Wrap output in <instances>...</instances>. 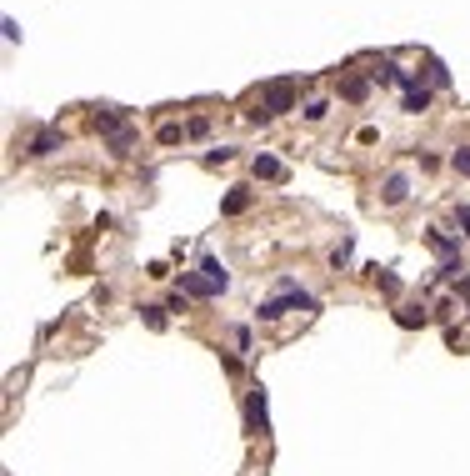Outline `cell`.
<instances>
[{"label": "cell", "instance_id": "cell-1", "mask_svg": "<svg viewBox=\"0 0 470 476\" xmlns=\"http://www.w3.org/2000/svg\"><path fill=\"white\" fill-rule=\"evenodd\" d=\"M260 111H265V116L296 111V81H270V85L260 90Z\"/></svg>", "mask_w": 470, "mask_h": 476}, {"label": "cell", "instance_id": "cell-2", "mask_svg": "<svg viewBox=\"0 0 470 476\" xmlns=\"http://www.w3.org/2000/svg\"><path fill=\"white\" fill-rule=\"evenodd\" d=\"M246 427H251V432H260V436L270 432V411H265V391H260V386L246 396Z\"/></svg>", "mask_w": 470, "mask_h": 476}, {"label": "cell", "instance_id": "cell-3", "mask_svg": "<svg viewBox=\"0 0 470 476\" xmlns=\"http://www.w3.org/2000/svg\"><path fill=\"white\" fill-rule=\"evenodd\" d=\"M61 145H66V131H61V126H45V131L30 141V155H55Z\"/></svg>", "mask_w": 470, "mask_h": 476}, {"label": "cell", "instance_id": "cell-4", "mask_svg": "<svg viewBox=\"0 0 470 476\" xmlns=\"http://www.w3.org/2000/svg\"><path fill=\"white\" fill-rule=\"evenodd\" d=\"M405 196H410V181L395 171V176H385V186H380V201L385 206H405Z\"/></svg>", "mask_w": 470, "mask_h": 476}, {"label": "cell", "instance_id": "cell-5", "mask_svg": "<svg viewBox=\"0 0 470 476\" xmlns=\"http://www.w3.org/2000/svg\"><path fill=\"white\" fill-rule=\"evenodd\" d=\"M251 171L260 176V181H285V161H275V155H255V161H251Z\"/></svg>", "mask_w": 470, "mask_h": 476}, {"label": "cell", "instance_id": "cell-6", "mask_svg": "<svg viewBox=\"0 0 470 476\" xmlns=\"http://www.w3.org/2000/svg\"><path fill=\"white\" fill-rule=\"evenodd\" d=\"M426 105H430V90H426L421 81H416V85H405V100H400V111H410V116H421Z\"/></svg>", "mask_w": 470, "mask_h": 476}, {"label": "cell", "instance_id": "cell-7", "mask_svg": "<svg viewBox=\"0 0 470 476\" xmlns=\"http://www.w3.org/2000/svg\"><path fill=\"white\" fill-rule=\"evenodd\" d=\"M200 276H205V281H210L215 291H225V286H230V271L220 266V261H215V256H205V261H200Z\"/></svg>", "mask_w": 470, "mask_h": 476}, {"label": "cell", "instance_id": "cell-8", "mask_svg": "<svg viewBox=\"0 0 470 476\" xmlns=\"http://www.w3.org/2000/svg\"><path fill=\"white\" fill-rule=\"evenodd\" d=\"M426 241H430L445 261H460V241H455V236H445V231H426Z\"/></svg>", "mask_w": 470, "mask_h": 476}, {"label": "cell", "instance_id": "cell-9", "mask_svg": "<svg viewBox=\"0 0 470 476\" xmlns=\"http://www.w3.org/2000/svg\"><path fill=\"white\" fill-rule=\"evenodd\" d=\"M246 206H251V191H246V186H235V191L220 201V216H241Z\"/></svg>", "mask_w": 470, "mask_h": 476}, {"label": "cell", "instance_id": "cell-10", "mask_svg": "<svg viewBox=\"0 0 470 476\" xmlns=\"http://www.w3.org/2000/svg\"><path fill=\"white\" fill-rule=\"evenodd\" d=\"M121 126H126V116L115 111V105H100V111H95V131H105V136H110V131H121Z\"/></svg>", "mask_w": 470, "mask_h": 476}, {"label": "cell", "instance_id": "cell-11", "mask_svg": "<svg viewBox=\"0 0 470 476\" xmlns=\"http://www.w3.org/2000/svg\"><path fill=\"white\" fill-rule=\"evenodd\" d=\"M181 286H186L191 296H220V291H215V286H210L200 271H181Z\"/></svg>", "mask_w": 470, "mask_h": 476}, {"label": "cell", "instance_id": "cell-12", "mask_svg": "<svg viewBox=\"0 0 470 476\" xmlns=\"http://www.w3.org/2000/svg\"><path fill=\"white\" fill-rule=\"evenodd\" d=\"M340 95H345V100H366V95H370V81H366V76H345V81H340Z\"/></svg>", "mask_w": 470, "mask_h": 476}, {"label": "cell", "instance_id": "cell-13", "mask_svg": "<svg viewBox=\"0 0 470 476\" xmlns=\"http://www.w3.org/2000/svg\"><path fill=\"white\" fill-rule=\"evenodd\" d=\"M290 306H296V301H290V291H285V296H275V301H265V306H260V321H280V316H285Z\"/></svg>", "mask_w": 470, "mask_h": 476}, {"label": "cell", "instance_id": "cell-14", "mask_svg": "<svg viewBox=\"0 0 470 476\" xmlns=\"http://www.w3.org/2000/svg\"><path fill=\"white\" fill-rule=\"evenodd\" d=\"M395 326H405V331H410V326H426V311H421V306H400V311H395Z\"/></svg>", "mask_w": 470, "mask_h": 476}, {"label": "cell", "instance_id": "cell-15", "mask_svg": "<svg viewBox=\"0 0 470 476\" xmlns=\"http://www.w3.org/2000/svg\"><path fill=\"white\" fill-rule=\"evenodd\" d=\"M140 321L150 331H165V306H140Z\"/></svg>", "mask_w": 470, "mask_h": 476}, {"label": "cell", "instance_id": "cell-16", "mask_svg": "<svg viewBox=\"0 0 470 476\" xmlns=\"http://www.w3.org/2000/svg\"><path fill=\"white\" fill-rule=\"evenodd\" d=\"M105 141H110V150H131V141H135V131H131V126H121V131H110Z\"/></svg>", "mask_w": 470, "mask_h": 476}, {"label": "cell", "instance_id": "cell-17", "mask_svg": "<svg viewBox=\"0 0 470 476\" xmlns=\"http://www.w3.org/2000/svg\"><path fill=\"white\" fill-rule=\"evenodd\" d=\"M450 166H455V176H465V181H470V145H460V150L450 155Z\"/></svg>", "mask_w": 470, "mask_h": 476}, {"label": "cell", "instance_id": "cell-18", "mask_svg": "<svg viewBox=\"0 0 470 476\" xmlns=\"http://www.w3.org/2000/svg\"><path fill=\"white\" fill-rule=\"evenodd\" d=\"M155 136H160V145H175V141H181V126H175V121H165Z\"/></svg>", "mask_w": 470, "mask_h": 476}, {"label": "cell", "instance_id": "cell-19", "mask_svg": "<svg viewBox=\"0 0 470 476\" xmlns=\"http://www.w3.org/2000/svg\"><path fill=\"white\" fill-rule=\"evenodd\" d=\"M375 281H380V291H390V296L400 291V276H395V271H375Z\"/></svg>", "mask_w": 470, "mask_h": 476}, {"label": "cell", "instance_id": "cell-20", "mask_svg": "<svg viewBox=\"0 0 470 476\" xmlns=\"http://www.w3.org/2000/svg\"><path fill=\"white\" fill-rule=\"evenodd\" d=\"M325 111H330L325 100H306V121H325Z\"/></svg>", "mask_w": 470, "mask_h": 476}, {"label": "cell", "instance_id": "cell-21", "mask_svg": "<svg viewBox=\"0 0 470 476\" xmlns=\"http://www.w3.org/2000/svg\"><path fill=\"white\" fill-rule=\"evenodd\" d=\"M345 261H350V241H340V246L330 251V266H345Z\"/></svg>", "mask_w": 470, "mask_h": 476}, {"label": "cell", "instance_id": "cell-22", "mask_svg": "<svg viewBox=\"0 0 470 476\" xmlns=\"http://www.w3.org/2000/svg\"><path fill=\"white\" fill-rule=\"evenodd\" d=\"M455 226H460V236H470V206H455Z\"/></svg>", "mask_w": 470, "mask_h": 476}, {"label": "cell", "instance_id": "cell-23", "mask_svg": "<svg viewBox=\"0 0 470 476\" xmlns=\"http://www.w3.org/2000/svg\"><path fill=\"white\" fill-rule=\"evenodd\" d=\"M460 296H465V301H470V276H460Z\"/></svg>", "mask_w": 470, "mask_h": 476}]
</instances>
